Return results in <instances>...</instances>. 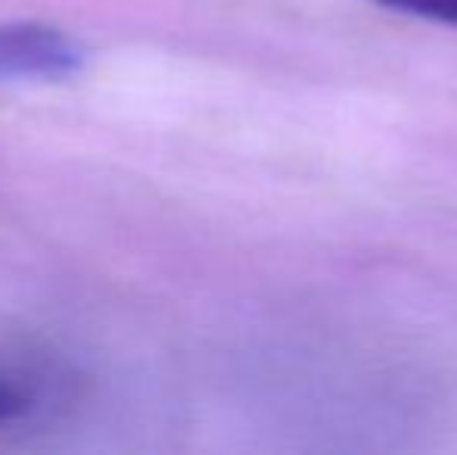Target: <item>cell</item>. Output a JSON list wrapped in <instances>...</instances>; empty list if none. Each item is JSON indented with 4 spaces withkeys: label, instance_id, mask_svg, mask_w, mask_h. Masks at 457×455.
I'll use <instances>...</instances> for the list:
<instances>
[{
    "label": "cell",
    "instance_id": "obj_1",
    "mask_svg": "<svg viewBox=\"0 0 457 455\" xmlns=\"http://www.w3.org/2000/svg\"><path fill=\"white\" fill-rule=\"evenodd\" d=\"M81 50L60 29L35 22L0 25V79H69L79 72Z\"/></svg>",
    "mask_w": 457,
    "mask_h": 455
},
{
    "label": "cell",
    "instance_id": "obj_2",
    "mask_svg": "<svg viewBox=\"0 0 457 455\" xmlns=\"http://www.w3.org/2000/svg\"><path fill=\"white\" fill-rule=\"evenodd\" d=\"M373 4L404 13V16L429 19V22H442L457 29V0H373Z\"/></svg>",
    "mask_w": 457,
    "mask_h": 455
},
{
    "label": "cell",
    "instance_id": "obj_3",
    "mask_svg": "<svg viewBox=\"0 0 457 455\" xmlns=\"http://www.w3.org/2000/svg\"><path fill=\"white\" fill-rule=\"evenodd\" d=\"M31 412V393L22 381L10 377L6 371H0V427L12 425L22 415Z\"/></svg>",
    "mask_w": 457,
    "mask_h": 455
}]
</instances>
